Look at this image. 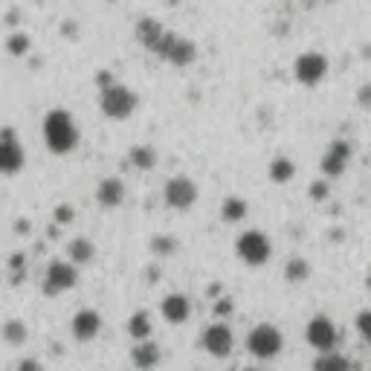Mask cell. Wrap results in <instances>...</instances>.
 Returning a JSON list of instances; mask_svg holds the SVG:
<instances>
[{
  "mask_svg": "<svg viewBox=\"0 0 371 371\" xmlns=\"http://www.w3.org/2000/svg\"><path fill=\"white\" fill-rule=\"evenodd\" d=\"M154 53L163 58V61H168V64H175V67H189V64H194V58H197V46H194V41H189V38H183V35H177V32H163V38H160V44L154 46Z\"/></svg>",
  "mask_w": 371,
  "mask_h": 371,
  "instance_id": "cell-5",
  "label": "cell"
},
{
  "mask_svg": "<svg viewBox=\"0 0 371 371\" xmlns=\"http://www.w3.org/2000/svg\"><path fill=\"white\" fill-rule=\"evenodd\" d=\"M197 197H201V191H197V183L186 175H177V177H171L163 189V201L168 209H175V212H189L194 203H197Z\"/></svg>",
  "mask_w": 371,
  "mask_h": 371,
  "instance_id": "cell-8",
  "label": "cell"
},
{
  "mask_svg": "<svg viewBox=\"0 0 371 371\" xmlns=\"http://www.w3.org/2000/svg\"><path fill=\"white\" fill-rule=\"evenodd\" d=\"M64 32L67 38H76V23H64Z\"/></svg>",
  "mask_w": 371,
  "mask_h": 371,
  "instance_id": "cell-35",
  "label": "cell"
},
{
  "mask_svg": "<svg viewBox=\"0 0 371 371\" xmlns=\"http://www.w3.org/2000/svg\"><path fill=\"white\" fill-rule=\"evenodd\" d=\"M30 46H32V41H30L27 32H12V35L6 38V49H9L15 58H23V56H27Z\"/></svg>",
  "mask_w": 371,
  "mask_h": 371,
  "instance_id": "cell-26",
  "label": "cell"
},
{
  "mask_svg": "<svg viewBox=\"0 0 371 371\" xmlns=\"http://www.w3.org/2000/svg\"><path fill=\"white\" fill-rule=\"evenodd\" d=\"M201 348L212 357H227L232 354L235 348V337H232V328L227 322H215V325H206L201 331Z\"/></svg>",
  "mask_w": 371,
  "mask_h": 371,
  "instance_id": "cell-11",
  "label": "cell"
},
{
  "mask_svg": "<svg viewBox=\"0 0 371 371\" xmlns=\"http://www.w3.org/2000/svg\"><path fill=\"white\" fill-rule=\"evenodd\" d=\"M160 313L168 325H186L191 319V299L186 293H168L160 302Z\"/></svg>",
  "mask_w": 371,
  "mask_h": 371,
  "instance_id": "cell-14",
  "label": "cell"
},
{
  "mask_svg": "<svg viewBox=\"0 0 371 371\" xmlns=\"http://www.w3.org/2000/svg\"><path fill=\"white\" fill-rule=\"evenodd\" d=\"M131 363L137 371H151L163 363V351L154 339H142V342H134L131 348Z\"/></svg>",
  "mask_w": 371,
  "mask_h": 371,
  "instance_id": "cell-15",
  "label": "cell"
},
{
  "mask_svg": "<svg viewBox=\"0 0 371 371\" xmlns=\"http://www.w3.org/2000/svg\"><path fill=\"white\" fill-rule=\"evenodd\" d=\"M151 316H148V310H137L131 319H128V337L134 342H142V339H151Z\"/></svg>",
  "mask_w": 371,
  "mask_h": 371,
  "instance_id": "cell-23",
  "label": "cell"
},
{
  "mask_svg": "<svg viewBox=\"0 0 371 371\" xmlns=\"http://www.w3.org/2000/svg\"><path fill=\"white\" fill-rule=\"evenodd\" d=\"M163 32H165V27H163L160 20H154V18H142V20L137 23V41H139L145 49H151V53H154V46L160 44Z\"/></svg>",
  "mask_w": 371,
  "mask_h": 371,
  "instance_id": "cell-18",
  "label": "cell"
},
{
  "mask_svg": "<svg viewBox=\"0 0 371 371\" xmlns=\"http://www.w3.org/2000/svg\"><path fill=\"white\" fill-rule=\"evenodd\" d=\"M79 284V267H73L70 261H61V258H53L44 270V296H61L67 290H73Z\"/></svg>",
  "mask_w": 371,
  "mask_h": 371,
  "instance_id": "cell-6",
  "label": "cell"
},
{
  "mask_svg": "<svg viewBox=\"0 0 371 371\" xmlns=\"http://www.w3.org/2000/svg\"><path fill=\"white\" fill-rule=\"evenodd\" d=\"M246 351H250L256 360H273L284 351V334L276 325L261 322L246 334Z\"/></svg>",
  "mask_w": 371,
  "mask_h": 371,
  "instance_id": "cell-3",
  "label": "cell"
},
{
  "mask_svg": "<svg viewBox=\"0 0 371 371\" xmlns=\"http://www.w3.org/2000/svg\"><path fill=\"white\" fill-rule=\"evenodd\" d=\"M322 4H331V0H322Z\"/></svg>",
  "mask_w": 371,
  "mask_h": 371,
  "instance_id": "cell-38",
  "label": "cell"
},
{
  "mask_svg": "<svg viewBox=\"0 0 371 371\" xmlns=\"http://www.w3.org/2000/svg\"><path fill=\"white\" fill-rule=\"evenodd\" d=\"M73 218H76V209H73L70 203H61V206H56V212H53V220L56 224H73Z\"/></svg>",
  "mask_w": 371,
  "mask_h": 371,
  "instance_id": "cell-29",
  "label": "cell"
},
{
  "mask_svg": "<svg viewBox=\"0 0 371 371\" xmlns=\"http://www.w3.org/2000/svg\"><path fill=\"white\" fill-rule=\"evenodd\" d=\"M313 371H354V365L339 351H325V354H319L313 360Z\"/></svg>",
  "mask_w": 371,
  "mask_h": 371,
  "instance_id": "cell-21",
  "label": "cell"
},
{
  "mask_svg": "<svg viewBox=\"0 0 371 371\" xmlns=\"http://www.w3.org/2000/svg\"><path fill=\"white\" fill-rule=\"evenodd\" d=\"M246 212H250V206H246L241 194H229V197H224V203H220V220H224V224H241Z\"/></svg>",
  "mask_w": 371,
  "mask_h": 371,
  "instance_id": "cell-19",
  "label": "cell"
},
{
  "mask_svg": "<svg viewBox=\"0 0 371 371\" xmlns=\"http://www.w3.org/2000/svg\"><path fill=\"white\" fill-rule=\"evenodd\" d=\"M232 310H235V305H232V299H220V302L215 305V313H218V316H229Z\"/></svg>",
  "mask_w": 371,
  "mask_h": 371,
  "instance_id": "cell-32",
  "label": "cell"
},
{
  "mask_svg": "<svg viewBox=\"0 0 371 371\" xmlns=\"http://www.w3.org/2000/svg\"><path fill=\"white\" fill-rule=\"evenodd\" d=\"M331 194V189H328V183H325V177L322 180H316L313 186H310V197H313V201L319 203V201H325V197Z\"/></svg>",
  "mask_w": 371,
  "mask_h": 371,
  "instance_id": "cell-30",
  "label": "cell"
},
{
  "mask_svg": "<svg viewBox=\"0 0 371 371\" xmlns=\"http://www.w3.org/2000/svg\"><path fill=\"white\" fill-rule=\"evenodd\" d=\"M360 105H363V108H371V87H368V84L360 90Z\"/></svg>",
  "mask_w": 371,
  "mask_h": 371,
  "instance_id": "cell-34",
  "label": "cell"
},
{
  "mask_svg": "<svg viewBox=\"0 0 371 371\" xmlns=\"http://www.w3.org/2000/svg\"><path fill=\"white\" fill-rule=\"evenodd\" d=\"M365 284H368V290H371V273H368V279H365Z\"/></svg>",
  "mask_w": 371,
  "mask_h": 371,
  "instance_id": "cell-37",
  "label": "cell"
},
{
  "mask_svg": "<svg viewBox=\"0 0 371 371\" xmlns=\"http://www.w3.org/2000/svg\"><path fill=\"white\" fill-rule=\"evenodd\" d=\"M70 331L79 342H93L99 334H102V313L96 308H82L70 322Z\"/></svg>",
  "mask_w": 371,
  "mask_h": 371,
  "instance_id": "cell-13",
  "label": "cell"
},
{
  "mask_svg": "<svg viewBox=\"0 0 371 371\" xmlns=\"http://www.w3.org/2000/svg\"><path fill=\"white\" fill-rule=\"evenodd\" d=\"M0 337H4L9 345H23L30 337L27 325H23V319H6L4 325H0Z\"/></svg>",
  "mask_w": 371,
  "mask_h": 371,
  "instance_id": "cell-24",
  "label": "cell"
},
{
  "mask_svg": "<svg viewBox=\"0 0 371 371\" xmlns=\"http://www.w3.org/2000/svg\"><path fill=\"white\" fill-rule=\"evenodd\" d=\"M235 253L246 267H264L273 256V244L261 229H246L235 241Z\"/></svg>",
  "mask_w": 371,
  "mask_h": 371,
  "instance_id": "cell-4",
  "label": "cell"
},
{
  "mask_svg": "<svg viewBox=\"0 0 371 371\" xmlns=\"http://www.w3.org/2000/svg\"><path fill=\"white\" fill-rule=\"evenodd\" d=\"M357 334L371 345V308H365V310L357 313Z\"/></svg>",
  "mask_w": 371,
  "mask_h": 371,
  "instance_id": "cell-28",
  "label": "cell"
},
{
  "mask_svg": "<svg viewBox=\"0 0 371 371\" xmlns=\"http://www.w3.org/2000/svg\"><path fill=\"white\" fill-rule=\"evenodd\" d=\"M23 165H27V154H23L18 134L12 128H0V175L12 177Z\"/></svg>",
  "mask_w": 371,
  "mask_h": 371,
  "instance_id": "cell-10",
  "label": "cell"
},
{
  "mask_svg": "<svg viewBox=\"0 0 371 371\" xmlns=\"http://www.w3.org/2000/svg\"><path fill=\"white\" fill-rule=\"evenodd\" d=\"M125 183H122L119 177H105L102 183L96 186V203L102 209H116L125 203Z\"/></svg>",
  "mask_w": 371,
  "mask_h": 371,
  "instance_id": "cell-16",
  "label": "cell"
},
{
  "mask_svg": "<svg viewBox=\"0 0 371 371\" xmlns=\"http://www.w3.org/2000/svg\"><path fill=\"white\" fill-rule=\"evenodd\" d=\"M96 258V244L90 241V238H73L70 244H67V261L73 264V267H84V264H90Z\"/></svg>",
  "mask_w": 371,
  "mask_h": 371,
  "instance_id": "cell-17",
  "label": "cell"
},
{
  "mask_svg": "<svg viewBox=\"0 0 371 371\" xmlns=\"http://www.w3.org/2000/svg\"><path fill=\"white\" fill-rule=\"evenodd\" d=\"M267 175H270V180H273V183L284 186V183H290V180H293V175H296V163H293L290 157L279 154V157H273V160H270V165H267Z\"/></svg>",
  "mask_w": 371,
  "mask_h": 371,
  "instance_id": "cell-20",
  "label": "cell"
},
{
  "mask_svg": "<svg viewBox=\"0 0 371 371\" xmlns=\"http://www.w3.org/2000/svg\"><path fill=\"white\" fill-rule=\"evenodd\" d=\"M305 339H308L310 348H316L319 354H325V351H334V348H337L339 331H337V325H334V319H331V316L319 313V316H313L310 322H308V328H305Z\"/></svg>",
  "mask_w": 371,
  "mask_h": 371,
  "instance_id": "cell-9",
  "label": "cell"
},
{
  "mask_svg": "<svg viewBox=\"0 0 371 371\" xmlns=\"http://www.w3.org/2000/svg\"><path fill=\"white\" fill-rule=\"evenodd\" d=\"M328 76V58L316 49H308V53H299L293 61V79L302 87H316Z\"/></svg>",
  "mask_w": 371,
  "mask_h": 371,
  "instance_id": "cell-7",
  "label": "cell"
},
{
  "mask_svg": "<svg viewBox=\"0 0 371 371\" xmlns=\"http://www.w3.org/2000/svg\"><path fill=\"white\" fill-rule=\"evenodd\" d=\"M244 371H264V368H258V365H246Z\"/></svg>",
  "mask_w": 371,
  "mask_h": 371,
  "instance_id": "cell-36",
  "label": "cell"
},
{
  "mask_svg": "<svg viewBox=\"0 0 371 371\" xmlns=\"http://www.w3.org/2000/svg\"><path fill=\"white\" fill-rule=\"evenodd\" d=\"M175 250H177V241L171 238V235H154V238H151V253H154V256L168 258Z\"/></svg>",
  "mask_w": 371,
  "mask_h": 371,
  "instance_id": "cell-27",
  "label": "cell"
},
{
  "mask_svg": "<svg viewBox=\"0 0 371 371\" xmlns=\"http://www.w3.org/2000/svg\"><path fill=\"white\" fill-rule=\"evenodd\" d=\"M128 163L139 171H151L157 165V148L154 145H134L128 151Z\"/></svg>",
  "mask_w": 371,
  "mask_h": 371,
  "instance_id": "cell-22",
  "label": "cell"
},
{
  "mask_svg": "<svg viewBox=\"0 0 371 371\" xmlns=\"http://www.w3.org/2000/svg\"><path fill=\"white\" fill-rule=\"evenodd\" d=\"M351 154H354V148L348 139H334L328 145V151L322 157V163H319V168H322V177H339L345 168H348L351 163Z\"/></svg>",
  "mask_w": 371,
  "mask_h": 371,
  "instance_id": "cell-12",
  "label": "cell"
},
{
  "mask_svg": "<svg viewBox=\"0 0 371 371\" xmlns=\"http://www.w3.org/2000/svg\"><path fill=\"white\" fill-rule=\"evenodd\" d=\"M96 84H99V90H105V87L113 84V76L111 73H96Z\"/></svg>",
  "mask_w": 371,
  "mask_h": 371,
  "instance_id": "cell-33",
  "label": "cell"
},
{
  "mask_svg": "<svg viewBox=\"0 0 371 371\" xmlns=\"http://www.w3.org/2000/svg\"><path fill=\"white\" fill-rule=\"evenodd\" d=\"M99 108H102V113H105L108 119H113V122H125V119H131V116L137 113V108H139V96H137L131 87L113 82L111 87H105L102 93H99Z\"/></svg>",
  "mask_w": 371,
  "mask_h": 371,
  "instance_id": "cell-2",
  "label": "cell"
},
{
  "mask_svg": "<svg viewBox=\"0 0 371 371\" xmlns=\"http://www.w3.org/2000/svg\"><path fill=\"white\" fill-rule=\"evenodd\" d=\"M41 131H44V145L53 154H58V157L73 154L79 148V142H82V131L76 125V119H73V113L64 111V108H53V111H49L44 116Z\"/></svg>",
  "mask_w": 371,
  "mask_h": 371,
  "instance_id": "cell-1",
  "label": "cell"
},
{
  "mask_svg": "<svg viewBox=\"0 0 371 371\" xmlns=\"http://www.w3.org/2000/svg\"><path fill=\"white\" fill-rule=\"evenodd\" d=\"M15 371H44V365H41V360H35V357H23V360L18 363Z\"/></svg>",
  "mask_w": 371,
  "mask_h": 371,
  "instance_id": "cell-31",
  "label": "cell"
},
{
  "mask_svg": "<svg viewBox=\"0 0 371 371\" xmlns=\"http://www.w3.org/2000/svg\"><path fill=\"white\" fill-rule=\"evenodd\" d=\"M308 276H310V264H308V258H290L287 261V267H284V279L290 282V284H302V282H308Z\"/></svg>",
  "mask_w": 371,
  "mask_h": 371,
  "instance_id": "cell-25",
  "label": "cell"
}]
</instances>
